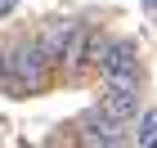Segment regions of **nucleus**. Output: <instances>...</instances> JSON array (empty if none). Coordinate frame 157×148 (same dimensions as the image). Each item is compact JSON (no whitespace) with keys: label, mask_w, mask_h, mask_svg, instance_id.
Here are the masks:
<instances>
[{"label":"nucleus","mask_w":157,"mask_h":148,"mask_svg":"<svg viewBox=\"0 0 157 148\" xmlns=\"http://www.w3.org/2000/svg\"><path fill=\"white\" fill-rule=\"evenodd\" d=\"M139 103H144V90H130V85H103V94H99V108L126 126L139 121Z\"/></svg>","instance_id":"39448f33"},{"label":"nucleus","mask_w":157,"mask_h":148,"mask_svg":"<svg viewBox=\"0 0 157 148\" xmlns=\"http://www.w3.org/2000/svg\"><path fill=\"white\" fill-rule=\"evenodd\" d=\"M130 144H157V112H144L139 117V130L130 135Z\"/></svg>","instance_id":"423d86ee"},{"label":"nucleus","mask_w":157,"mask_h":148,"mask_svg":"<svg viewBox=\"0 0 157 148\" xmlns=\"http://www.w3.org/2000/svg\"><path fill=\"white\" fill-rule=\"evenodd\" d=\"M5 49H9V40H0V76H5Z\"/></svg>","instance_id":"1a4fd4ad"},{"label":"nucleus","mask_w":157,"mask_h":148,"mask_svg":"<svg viewBox=\"0 0 157 148\" xmlns=\"http://www.w3.org/2000/svg\"><path fill=\"white\" fill-rule=\"evenodd\" d=\"M90 76H144V54H139V40L117 36L108 27H94V40H90Z\"/></svg>","instance_id":"7ed1b4c3"},{"label":"nucleus","mask_w":157,"mask_h":148,"mask_svg":"<svg viewBox=\"0 0 157 148\" xmlns=\"http://www.w3.org/2000/svg\"><path fill=\"white\" fill-rule=\"evenodd\" d=\"M139 9H144L148 23H157V0H139Z\"/></svg>","instance_id":"0eeeda50"},{"label":"nucleus","mask_w":157,"mask_h":148,"mask_svg":"<svg viewBox=\"0 0 157 148\" xmlns=\"http://www.w3.org/2000/svg\"><path fill=\"white\" fill-rule=\"evenodd\" d=\"M13 9H18V0H0V23H5V18H13Z\"/></svg>","instance_id":"6e6552de"},{"label":"nucleus","mask_w":157,"mask_h":148,"mask_svg":"<svg viewBox=\"0 0 157 148\" xmlns=\"http://www.w3.org/2000/svg\"><path fill=\"white\" fill-rule=\"evenodd\" d=\"M67 130H72V144H85V148H112V144H130V135H126V130H130V126L126 121H117V117H108V112L99 108H90V112H81V117H76L72 126H67Z\"/></svg>","instance_id":"20e7f679"},{"label":"nucleus","mask_w":157,"mask_h":148,"mask_svg":"<svg viewBox=\"0 0 157 148\" xmlns=\"http://www.w3.org/2000/svg\"><path fill=\"white\" fill-rule=\"evenodd\" d=\"M94 27L99 23H76V18H49L40 27V40L49 49V63H54L59 85L90 76V40H94Z\"/></svg>","instance_id":"f03ea898"},{"label":"nucleus","mask_w":157,"mask_h":148,"mask_svg":"<svg viewBox=\"0 0 157 148\" xmlns=\"http://www.w3.org/2000/svg\"><path fill=\"white\" fill-rule=\"evenodd\" d=\"M54 85H59V76H54V63H49V49H45V40H40V32L13 36L9 49H5L0 94L32 99V94H45V90H54Z\"/></svg>","instance_id":"f257e3e1"}]
</instances>
